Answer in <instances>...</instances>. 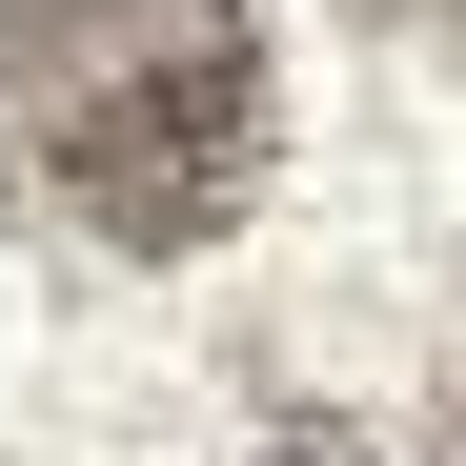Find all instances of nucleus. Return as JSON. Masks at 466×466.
Wrapping results in <instances>:
<instances>
[{
	"mask_svg": "<svg viewBox=\"0 0 466 466\" xmlns=\"http://www.w3.org/2000/svg\"><path fill=\"white\" fill-rule=\"evenodd\" d=\"M264 466H365V426H264Z\"/></svg>",
	"mask_w": 466,
	"mask_h": 466,
	"instance_id": "3",
	"label": "nucleus"
},
{
	"mask_svg": "<svg viewBox=\"0 0 466 466\" xmlns=\"http://www.w3.org/2000/svg\"><path fill=\"white\" fill-rule=\"evenodd\" d=\"M365 41H406V61H466V0H345Z\"/></svg>",
	"mask_w": 466,
	"mask_h": 466,
	"instance_id": "2",
	"label": "nucleus"
},
{
	"mask_svg": "<svg viewBox=\"0 0 466 466\" xmlns=\"http://www.w3.org/2000/svg\"><path fill=\"white\" fill-rule=\"evenodd\" d=\"M0 142L122 264H203L264 203V21L244 0H0Z\"/></svg>",
	"mask_w": 466,
	"mask_h": 466,
	"instance_id": "1",
	"label": "nucleus"
},
{
	"mask_svg": "<svg viewBox=\"0 0 466 466\" xmlns=\"http://www.w3.org/2000/svg\"><path fill=\"white\" fill-rule=\"evenodd\" d=\"M446 446H466V426H446Z\"/></svg>",
	"mask_w": 466,
	"mask_h": 466,
	"instance_id": "4",
	"label": "nucleus"
}]
</instances>
